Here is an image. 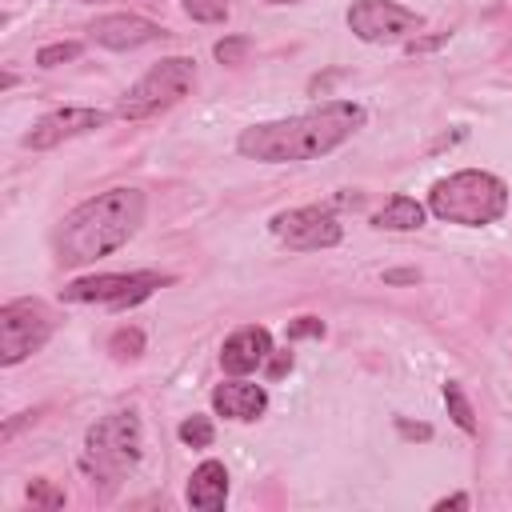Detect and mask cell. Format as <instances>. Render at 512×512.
<instances>
[{"label":"cell","mask_w":512,"mask_h":512,"mask_svg":"<svg viewBox=\"0 0 512 512\" xmlns=\"http://www.w3.org/2000/svg\"><path fill=\"white\" fill-rule=\"evenodd\" d=\"M368 112L356 100H324L312 112L264 120L236 136V152L260 164H296L336 152L344 140H352L364 128Z\"/></svg>","instance_id":"1"},{"label":"cell","mask_w":512,"mask_h":512,"mask_svg":"<svg viewBox=\"0 0 512 512\" xmlns=\"http://www.w3.org/2000/svg\"><path fill=\"white\" fill-rule=\"evenodd\" d=\"M144 212H148L144 192L128 188V184L88 196L60 220V228L52 236L56 260L64 268H84V264H96L100 256H112L140 232Z\"/></svg>","instance_id":"2"},{"label":"cell","mask_w":512,"mask_h":512,"mask_svg":"<svg viewBox=\"0 0 512 512\" xmlns=\"http://www.w3.org/2000/svg\"><path fill=\"white\" fill-rule=\"evenodd\" d=\"M508 204V184L484 168H460L452 176H440L428 192V212L460 228H488L508 212Z\"/></svg>","instance_id":"3"},{"label":"cell","mask_w":512,"mask_h":512,"mask_svg":"<svg viewBox=\"0 0 512 512\" xmlns=\"http://www.w3.org/2000/svg\"><path fill=\"white\" fill-rule=\"evenodd\" d=\"M140 448H144L140 416H136L132 408H124V412H112V416L96 420V424L84 432L80 468H84L92 480L116 484V480H124V472L136 468Z\"/></svg>","instance_id":"4"},{"label":"cell","mask_w":512,"mask_h":512,"mask_svg":"<svg viewBox=\"0 0 512 512\" xmlns=\"http://www.w3.org/2000/svg\"><path fill=\"white\" fill-rule=\"evenodd\" d=\"M196 84V60L192 56H164L156 60L120 100H116V116L120 120H148L168 112L172 104H180Z\"/></svg>","instance_id":"5"},{"label":"cell","mask_w":512,"mask_h":512,"mask_svg":"<svg viewBox=\"0 0 512 512\" xmlns=\"http://www.w3.org/2000/svg\"><path fill=\"white\" fill-rule=\"evenodd\" d=\"M164 284H172L168 272H100V276H80L64 284L60 296L68 304H108L112 312H124L148 300Z\"/></svg>","instance_id":"6"},{"label":"cell","mask_w":512,"mask_h":512,"mask_svg":"<svg viewBox=\"0 0 512 512\" xmlns=\"http://www.w3.org/2000/svg\"><path fill=\"white\" fill-rule=\"evenodd\" d=\"M52 324H56L52 312L32 296L0 304V364L12 368L32 352H40L52 336Z\"/></svg>","instance_id":"7"},{"label":"cell","mask_w":512,"mask_h":512,"mask_svg":"<svg viewBox=\"0 0 512 512\" xmlns=\"http://www.w3.org/2000/svg\"><path fill=\"white\" fill-rule=\"evenodd\" d=\"M348 32L364 44H396L412 40L424 28V16L416 8H404L396 0H352L348 8Z\"/></svg>","instance_id":"8"},{"label":"cell","mask_w":512,"mask_h":512,"mask_svg":"<svg viewBox=\"0 0 512 512\" xmlns=\"http://www.w3.org/2000/svg\"><path fill=\"white\" fill-rule=\"evenodd\" d=\"M272 236L296 252H320V248H336L344 240V224L332 208L320 204H304V208H284L268 220Z\"/></svg>","instance_id":"9"},{"label":"cell","mask_w":512,"mask_h":512,"mask_svg":"<svg viewBox=\"0 0 512 512\" xmlns=\"http://www.w3.org/2000/svg\"><path fill=\"white\" fill-rule=\"evenodd\" d=\"M112 116L100 112V108H84V104H72V108H52L44 112L28 132H24V148L32 152H48L64 140H76V136H88L96 128H104Z\"/></svg>","instance_id":"10"},{"label":"cell","mask_w":512,"mask_h":512,"mask_svg":"<svg viewBox=\"0 0 512 512\" xmlns=\"http://www.w3.org/2000/svg\"><path fill=\"white\" fill-rule=\"evenodd\" d=\"M88 36L92 44L100 48H112V52H132V48H144L152 40H164L168 32L148 20V16H136V12H112V16H100L88 24Z\"/></svg>","instance_id":"11"},{"label":"cell","mask_w":512,"mask_h":512,"mask_svg":"<svg viewBox=\"0 0 512 512\" xmlns=\"http://www.w3.org/2000/svg\"><path fill=\"white\" fill-rule=\"evenodd\" d=\"M268 356H272V332L264 324H244L220 344V368L228 376H248L264 368Z\"/></svg>","instance_id":"12"},{"label":"cell","mask_w":512,"mask_h":512,"mask_svg":"<svg viewBox=\"0 0 512 512\" xmlns=\"http://www.w3.org/2000/svg\"><path fill=\"white\" fill-rule=\"evenodd\" d=\"M212 408H216V416H224V420L248 424V420H260V416H264L268 392H264V384H252V380H244V376H232V380H224V384L212 388Z\"/></svg>","instance_id":"13"},{"label":"cell","mask_w":512,"mask_h":512,"mask_svg":"<svg viewBox=\"0 0 512 512\" xmlns=\"http://www.w3.org/2000/svg\"><path fill=\"white\" fill-rule=\"evenodd\" d=\"M184 500H188V508H196V512H220V508L228 504V468H224L220 460L196 464L192 476H188Z\"/></svg>","instance_id":"14"},{"label":"cell","mask_w":512,"mask_h":512,"mask_svg":"<svg viewBox=\"0 0 512 512\" xmlns=\"http://www.w3.org/2000/svg\"><path fill=\"white\" fill-rule=\"evenodd\" d=\"M424 220H428V204H420L416 196H404V192H396V196H388L376 212H372V228H380V232H416V228H424Z\"/></svg>","instance_id":"15"},{"label":"cell","mask_w":512,"mask_h":512,"mask_svg":"<svg viewBox=\"0 0 512 512\" xmlns=\"http://www.w3.org/2000/svg\"><path fill=\"white\" fill-rule=\"evenodd\" d=\"M444 408H448V416L456 420V428L460 432H468V436H476V408H472V400H468V392H464V384L460 380H448L444 384Z\"/></svg>","instance_id":"16"},{"label":"cell","mask_w":512,"mask_h":512,"mask_svg":"<svg viewBox=\"0 0 512 512\" xmlns=\"http://www.w3.org/2000/svg\"><path fill=\"white\" fill-rule=\"evenodd\" d=\"M176 436H180V444H188V448H208L212 444V436H216V428H212V420L208 416H184L180 420V428H176Z\"/></svg>","instance_id":"17"},{"label":"cell","mask_w":512,"mask_h":512,"mask_svg":"<svg viewBox=\"0 0 512 512\" xmlns=\"http://www.w3.org/2000/svg\"><path fill=\"white\" fill-rule=\"evenodd\" d=\"M180 8L196 24H224L228 20V0H180Z\"/></svg>","instance_id":"18"},{"label":"cell","mask_w":512,"mask_h":512,"mask_svg":"<svg viewBox=\"0 0 512 512\" xmlns=\"http://www.w3.org/2000/svg\"><path fill=\"white\" fill-rule=\"evenodd\" d=\"M108 352L116 360H136L144 352V332L140 328H116L112 340H108Z\"/></svg>","instance_id":"19"},{"label":"cell","mask_w":512,"mask_h":512,"mask_svg":"<svg viewBox=\"0 0 512 512\" xmlns=\"http://www.w3.org/2000/svg\"><path fill=\"white\" fill-rule=\"evenodd\" d=\"M80 52H84V44H80V40H56V44H44V48L36 52V64H40V68H56V64L76 60Z\"/></svg>","instance_id":"20"},{"label":"cell","mask_w":512,"mask_h":512,"mask_svg":"<svg viewBox=\"0 0 512 512\" xmlns=\"http://www.w3.org/2000/svg\"><path fill=\"white\" fill-rule=\"evenodd\" d=\"M64 500H68L64 488H56L52 480H32L28 484V504L32 508H48L52 512V508H64Z\"/></svg>","instance_id":"21"},{"label":"cell","mask_w":512,"mask_h":512,"mask_svg":"<svg viewBox=\"0 0 512 512\" xmlns=\"http://www.w3.org/2000/svg\"><path fill=\"white\" fill-rule=\"evenodd\" d=\"M252 52V40L248 36H224V40H216V48H212V56L220 60V64H244V56Z\"/></svg>","instance_id":"22"},{"label":"cell","mask_w":512,"mask_h":512,"mask_svg":"<svg viewBox=\"0 0 512 512\" xmlns=\"http://www.w3.org/2000/svg\"><path fill=\"white\" fill-rule=\"evenodd\" d=\"M284 336L288 340H304V336H324V320L320 316H296V320H288V328H284Z\"/></svg>","instance_id":"23"},{"label":"cell","mask_w":512,"mask_h":512,"mask_svg":"<svg viewBox=\"0 0 512 512\" xmlns=\"http://www.w3.org/2000/svg\"><path fill=\"white\" fill-rule=\"evenodd\" d=\"M292 364H296V360H292V352H272V356H268V380L288 376V372H292Z\"/></svg>","instance_id":"24"},{"label":"cell","mask_w":512,"mask_h":512,"mask_svg":"<svg viewBox=\"0 0 512 512\" xmlns=\"http://www.w3.org/2000/svg\"><path fill=\"white\" fill-rule=\"evenodd\" d=\"M396 428H400L404 440H432V424H412V420L396 416Z\"/></svg>","instance_id":"25"},{"label":"cell","mask_w":512,"mask_h":512,"mask_svg":"<svg viewBox=\"0 0 512 512\" xmlns=\"http://www.w3.org/2000/svg\"><path fill=\"white\" fill-rule=\"evenodd\" d=\"M448 40V32H436V36H428V40H420V36H412L404 48H408V56H416V52H432L436 44H444Z\"/></svg>","instance_id":"26"},{"label":"cell","mask_w":512,"mask_h":512,"mask_svg":"<svg viewBox=\"0 0 512 512\" xmlns=\"http://www.w3.org/2000/svg\"><path fill=\"white\" fill-rule=\"evenodd\" d=\"M32 420H36V412H16V416L0 428V440H12V436H16V428H24V424H32Z\"/></svg>","instance_id":"27"},{"label":"cell","mask_w":512,"mask_h":512,"mask_svg":"<svg viewBox=\"0 0 512 512\" xmlns=\"http://www.w3.org/2000/svg\"><path fill=\"white\" fill-rule=\"evenodd\" d=\"M416 280H420L416 268H392V272H384V284H416Z\"/></svg>","instance_id":"28"},{"label":"cell","mask_w":512,"mask_h":512,"mask_svg":"<svg viewBox=\"0 0 512 512\" xmlns=\"http://www.w3.org/2000/svg\"><path fill=\"white\" fill-rule=\"evenodd\" d=\"M432 508H436V512H448V508H472V500H468V492H456V496H444V500H436Z\"/></svg>","instance_id":"29"},{"label":"cell","mask_w":512,"mask_h":512,"mask_svg":"<svg viewBox=\"0 0 512 512\" xmlns=\"http://www.w3.org/2000/svg\"><path fill=\"white\" fill-rule=\"evenodd\" d=\"M264 4H300V0H264Z\"/></svg>","instance_id":"30"},{"label":"cell","mask_w":512,"mask_h":512,"mask_svg":"<svg viewBox=\"0 0 512 512\" xmlns=\"http://www.w3.org/2000/svg\"><path fill=\"white\" fill-rule=\"evenodd\" d=\"M80 4H96V0H80Z\"/></svg>","instance_id":"31"}]
</instances>
